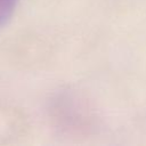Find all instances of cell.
Returning a JSON list of instances; mask_svg holds the SVG:
<instances>
[{
	"instance_id": "1",
	"label": "cell",
	"mask_w": 146,
	"mask_h": 146,
	"mask_svg": "<svg viewBox=\"0 0 146 146\" xmlns=\"http://www.w3.org/2000/svg\"><path fill=\"white\" fill-rule=\"evenodd\" d=\"M17 0H0V29L11 18Z\"/></svg>"
}]
</instances>
